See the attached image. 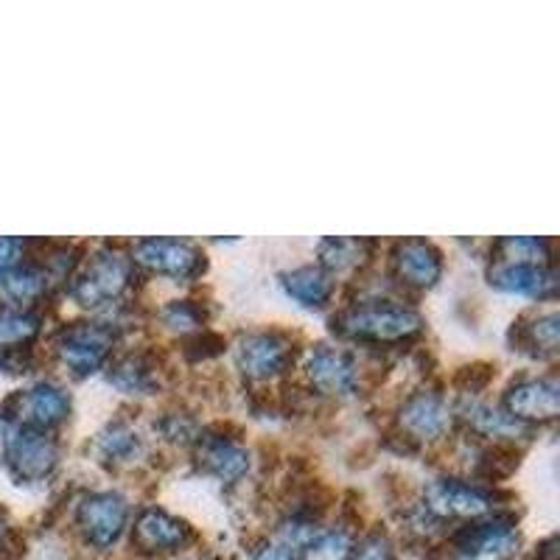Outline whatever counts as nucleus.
<instances>
[{
    "instance_id": "2f4dec72",
    "label": "nucleus",
    "mask_w": 560,
    "mask_h": 560,
    "mask_svg": "<svg viewBox=\"0 0 560 560\" xmlns=\"http://www.w3.org/2000/svg\"><path fill=\"white\" fill-rule=\"evenodd\" d=\"M7 533H9V527H7V518L0 516V552H3V544H7Z\"/></svg>"
},
{
    "instance_id": "ddd939ff",
    "label": "nucleus",
    "mask_w": 560,
    "mask_h": 560,
    "mask_svg": "<svg viewBox=\"0 0 560 560\" xmlns=\"http://www.w3.org/2000/svg\"><path fill=\"white\" fill-rule=\"evenodd\" d=\"M185 538H188V527L158 508L143 510L135 522V544L143 552H168V549L183 547Z\"/></svg>"
},
{
    "instance_id": "dca6fc26",
    "label": "nucleus",
    "mask_w": 560,
    "mask_h": 560,
    "mask_svg": "<svg viewBox=\"0 0 560 560\" xmlns=\"http://www.w3.org/2000/svg\"><path fill=\"white\" fill-rule=\"evenodd\" d=\"M490 283L504 292L529 294V298H547L555 292V275L547 267H499L490 272Z\"/></svg>"
},
{
    "instance_id": "2eb2a0df",
    "label": "nucleus",
    "mask_w": 560,
    "mask_h": 560,
    "mask_svg": "<svg viewBox=\"0 0 560 560\" xmlns=\"http://www.w3.org/2000/svg\"><path fill=\"white\" fill-rule=\"evenodd\" d=\"M401 427L418 440H434L446 432L448 409L438 393L412 395L401 409Z\"/></svg>"
},
{
    "instance_id": "f257e3e1",
    "label": "nucleus",
    "mask_w": 560,
    "mask_h": 560,
    "mask_svg": "<svg viewBox=\"0 0 560 560\" xmlns=\"http://www.w3.org/2000/svg\"><path fill=\"white\" fill-rule=\"evenodd\" d=\"M345 337L364 339V342H395V339L412 337L420 328V317L407 306H395L387 300L364 303V306L350 308L334 319V328Z\"/></svg>"
},
{
    "instance_id": "f3484780",
    "label": "nucleus",
    "mask_w": 560,
    "mask_h": 560,
    "mask_svg": "<svg viewBox=\"0 0 560 560\" xmlns=\"http://www.w3.org/2000/svg\"><path fill=\"white\" fill-rule=\"evenodd\" d=\"M283 289L298 300L300 306L317 308L325 300L331 298V280L323 269L317 267H300L294 272L283 275Z\"/></svg>"
},
{
    "instance_id": "39448f33",
    "label": "nucleus",
    "mask_w": 560,
    "mask_h": 560,
    "mask_svg": "<svg viewBox=\"0 0 560 560\" xmlns=\"http://www.w3.org/2000/svg\"><path fill=\"white\" fill-rule=\"evenodd\" d=\"M113 339L115 334L104 325L96 323H79V325H70L68 331H62L59 337L57 350L62 362L68 364L73 373L84 376V373H93L98 364L107 359L109 348H113Z\"/></svg>"
},
{
    "instance_id": "423d86ee",
    "label": "nucleus",
    "mask_w": 560,
    "mask_h": 560,
    "mask_svg": "<svg viewBox=\"0 0 560 560\" xmlns=\"http://www.w3.org/2000/svg\"><path fill=\"white\" fill-rule=\"evenodd\" d=\"M493 508V497L459 479H438L427 488V510L440 518H477Z\"/></svg>"
},
{
    "instance_id": "20e7f679",
    "label": "nucleus",
    "mask_w": 560,
    "mask_h": 560,
    "mask_svg": "<svg viewBox=\"0 0 560 560\" xmlns=\"http://www.w3.org/2000/svg\"><path fill=\"white\" fill-rule=\"evenodd\" d=\"M135 258L147 269L168 278H197L205 269V255L197 244L179 242V238H147L135 247Z\"/></svg>"
},
{
    "instance_id": "6e6552de",
    "label": "nucleus",
    "mask_w": 560,
    "mask_h": 560,
    "mask_svg": "<svg viewBox=\"0 0 560 560\" xmlns=\"http://www.w3.org/2000/svg\"><path fill=\"white\" fill-rule=\"evenodd\" d=\"M289 357H292L289 339L275 331L249 334L238 342L236 350V362L247 378L278 376L289 364Z\"/></svg>"
},
{
    "instance_id": "c756f323",
    "label": "nucleus",
    "mask_w": 560,
    "mask_h": 560,
    "mask_svg": "<svg viewBox=\"0 0 560 560\" xmlns=\"http://www.w3.org/2000/svg\"><path fill=\"white\" fill-rule=\"evenodd\" d=\"M253 560H300L298 552L292 547H287L283 541H269L264 547H258Z\"/></svg>"
},
{
    "instance_id": "412c9836",
    "label": "nucleus",
    "mask_w": 560,
    "mask_h": 560,
    "mask_svg": "<svg viewBox=\"0 0 560 560\" xmlns=\"http://www.w3.org/2000/svg\"><path fill=\"white\" fill-rule=\"evenodd\" d=\"M465 418L477 429L479 434H488V438H516V434H524L522 420L510 418L502 409H493L488 404H474V407L465 409Z\"/></svg>"
},
{
    "instance_id": "b1692460",
    "label": "nucleus",
    "mask_w": 560,
    "mask_h": 560,
    "mask_svg": "<svg viewBox=\"0 0 560 560\" xmlns=\"http://www.w3.org/2000/svg\"><path fill=\"white\" fill-rule=\"evenodd\" d=\"M547 253L549 244L533 236L504 238V242H499V255H502V261H508V267H535V261L547 258Z\"/></svg>"
},
{
    "instance_id": "0eeeda50",
    "label": "nucleus",
    "mask_w": 560,
    "mask_h": 560,
    "mask_svg": "<svg viewBox=\"0 0 560 560\" xmlns=\"http://www.w3.org/2000/svg\"><path fill=\"white\" fill-rule=\"evenodd\" d=\"M127 502L118 493H93L79 508V527L84 529L90 544L109 547L121 538L127 527Z\"/></svg>"
},
{
    "instance_id": "a878e982",
    "label": "nucleus",
    "mask_w": 560,
    "mask_h": 560,
    "mask_svg": "<svg viewBox=\"0 0 560 560\" xmlns=\"http://www.w3.org/2000/svg\"><path fill=\"white\" fill-rule=\"evenodd\" d=\"M98 443H102V452L107 454V457L121 459L129 457V454L138 448V434H135L127 423H113V427H107V432L102 434Z\"/></svg>"
},
{
    "instance_id": "6ab92c4d",
    "label": "nucleus",
    "mask_w": 560,
    "mask_h": 560,
    "mask_svg": "<svg viewBox=\"0 0 560 560\" xmlns=\"http://www.w3.org/2000/svg\"><path fill=\"white\" fill-rule=\"evenodd\" d=\"M45 292V275L32 267H9L0 272V298L9 303H32Z\"/></svg>"
},
{
    "instance_id": "f03ea898",
    "label": "nucleus",
    "mask_w": 560,
    "mask_h": 560,
    "mask_svg": "<svg viewBox=\"0 0 560 560\" xmlns=\"http://www.w3.org/2000/svg\"><path fill=\"white\" fill-rule=\"evenodd\" d=\"M132 280V264H129L127 255L121 253H98L93 261L88 264L82 275L73 280V298L82 303V306H102V303H109V300L121 298L124 289L129 287Z\"/></svg>"
},
{
    "instance_id": "1a4fd4ad",
    "label": "nucleus",
    "mask_w": 560,
    "mask_h": 560,
    "mask_svg": "<svg viewBox=\"0 0 560 560\" xmlns=\"http://www.w3.org/2000/svg\"><path fill=\"white\" fill-rule=\"evenodd\" d=\"M308 378L325 395H350L357 389V362L337 348L317 345L308 357Z\"/></svg>"
},
{
    "instance_id": "7ed1b4c3",
    "label": "nucleus",
    "mask_w": 560,
    "mask_h": 560,
    "mask_svg": "<svg viewBox=\"0 0 560 560\" xmlns=\"http://www.w3.org/2000/svg\"><path fill=\"white\" fill-rule=\"evenodd\" d=\"M7 465L20 482H39L57 465V443L43 429L14 423L7 432Z\"/></svg>"
},
{
    "instance_id": "7c9ffc66",
    "label": "nucleus",
    "mask_w": 560,
    "mask_h": 560,
    "mask_svg": "<svg viewBox=\"0 0 560 560\" xmlns=\"http://www.w3.org/2000/svg\"><path fill=\"white\" fill-rule=\"evenodd\" d=\"M20 253V242L18 238H0V272L9 267H14Z\"/></svg>"
},
{
    "instance_id": "9d476101",
    "label": "nucleus",
    "mask_w": 560,
    "mask_h": 560,
    "mask_svg": "<svg viewBox=\"0 0 560 560\" xmlns=\"http://www.w3.org/2000/svg\"><path fill=\"white\" fill-rule=\"evenodd\" d=\"M14 407V423L18 427H34L45 429L54 427L59 420L68 418L70 412V398L54 384H37V387L20 393L18 398H12Z\"/></svg>"
},
{
    "instance_id": "bb28decb",
    "label": "nucleus",
    "mask_w": 560,
    "mask_h": 560,
    "mask_svg": "<svg viewBox=\"0 0 560 560\" xmlns=\"http://www.w3.org/2000/svg\"><path fill=\"white\" fill-rule=\"evenodd\" d=\"M163 319H166V325L168 328H174V331H191V328H197L199 325L202 314H199V308L191 306L188 300H183V303H172V306H166Z\"/></svg>"
},
{
    "instance_id": "a211bd4d",
    "label": "nucleus",
    "mask_w": 560,
    "mask_h": 560,
    "mask_svg": "<svg viewBox=\"0 0 560 560\" xmlns=\"http://www.w3.org/2000/svg\"><path fill=\"white\" fill-rule=\"evenodd\" d=\"M202 459L208 465V471L217 474L224 482H236L249 468V454L238 443H233V440H213L205 448Z\"/></svg>"
},
{
    "instance_id": "c85d7f7f",
    "label": "nucleus",
    "mask_w": 560,
    "mask_h": 560,
    "mask_svg": "<svg viewBox=\"0 0 560 560\" xmlns=\"http://www.w3.org/2000/svg\"><path fill=\"white\" fill-rule=\"evenodd\" d=\"M348 560H393V547L384 535H370L357 547V552H350Z\"/></svg>"
},
{
    "instance_id": "393cba45",
    "label": "nucleus",
    "mask_w": 560,
    "mask_h": 560,
    "mask_svg": "<svg viewBox=\"0 0 560 560\" xmlns=\"http://www.w3.org/2000/svg\"><path fill=\"white\" fill-rule=\"evenodd\" d=\"M368 244L357 242V238H328V242L319 244V258L328 269H353L357 264H362V255Z\"/></svg>"
},
{
    "instance_id": "4be33fe9",
    "label": "nucleus",
    "mask_w": 560,
    "mask_h": 560,
    "mask_svg": "<svg viewBox=\"0 0 560 560\" xmlns=\"http://www.w3.org/2000/svg\"><path fill=\"white\" fill-rule=\"evenodd\" d=\"M353 541L345 529H317L300 549V560H348Z\"/></svg>"
},
{
    "instance_id": "f8f14e48",
    "label": "nucleus",
    "mask_w": 560,
    "mask_h": 560,
    "mask_svg": "<svg viewBox=\"0 0 560 560\" xmlns=\"http://www.w3.org/2000/svg\"><path fill=\"white\" fill-rule=\"evenodd\" d=\"M504 407L516 420H552L558 418V382L555 378H527L510 387Z\"/></svg>"
},
{
    "instance_id": "cd10ccee",
    "label": "nucleus",
    "mask_w": 560,
    "mask_h": 560,
    "mask_svg": "<svg viewBox=\"0 0 560 560\" xmlns=\"http://www.w3.org/2000/svg\"><path fill=\"white\" fill-rule=\"evenodd\" d=\"M529 342L538 350L558 348V317H555V314H547V317L535 319V323L529 325Z\"/></svg>"
},
{
    "instance_id": "5701e85b",
    "label": "nucleus",
    "mask_w": 560,
    "mask_h": 560,
    "mask_svg": "<svg viewBox=\"0 0 560 560\" xmlns=\"http://www.w3.org/2000/svg\"><path fill=\"white\" fill-rule=\"evenodd\" d=\"M39 331V319L32 312L0 314V350H12L28 345Z\"/></svg>"
},
{
    "instance_id": "4468645a",
    "label": "nucleus",
    "mask_w": 560,
    "mask_h": 560,
    "mask_svg": "<svg viewBox=\"0 0 560 560\" xmlns=\"http://www.w3.org/2000/svg\"><path fill=\"white\" fill-rule=\"evenodd\" d=\"M395 269L412 287H434L443 272V261L434 244L423 238H409L395 249Z\"/></svg>"
},
{
    "instance_id": "9b49d317",
    "label": "nucleus",
    "mask_w": 560,
    "mask_h": 560,
    "mask_svg": "<svg viewBox=\"0 0 560 560\" xmlns=\"http://www.w3.org/2000/svg\"><path fill=\"white\" fill-rule=\"evenodd\" d=\"M516 549L518 533L508 522L477 524L459 538L454 560H508Z\"/></svg>"
},
{
    "instance_id": "aec40b11",
    "label": "nucleus",
    "mask_w": 560,
    "mask_h": 560,
    "mask_svg": "<svg viewBox=\"0 0 560 560\" xmlns=\"http://www.w3.org/2000/svg\"><path fill=\"white\" fill-rule=\"evenodd\" d=\"M109 382L124 393H152L158 376L143 357H124L109 368Z\"/></svg>"
}]
</instances>
